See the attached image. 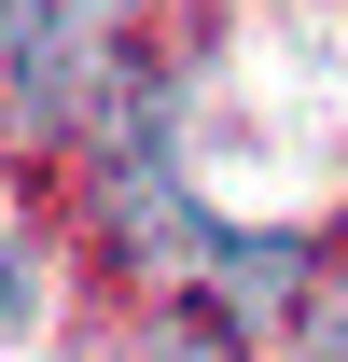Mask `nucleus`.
Segmentation results:
<instances>
[{"label":"nucleus","instance_id":"nucleus-4","mask_svg":"<svg viewBox=\"0 0 348 362\" xmlns=\"http://www.w3.org/2000/svg\"><path fill=\"white\" fill-rule=\"evenodd\" d=\"M306 362H348V293H335V307H306Z\"/></svg>","mask_w":348,"mask_h":362},{"label":"nucleus","instance_id":"nucleus-2","mask_svg":"<svg viewBox=\"0 0 348 362\" xmlns=\"http://www.w3.org/2000/svg\"><path fill=\"white\" fill-rule=\"evenodd\" d=\"M0 70H14V126L56 139L70 112H84V0H28L14 42H0Z\"/></svg>","mask_w":348,"mask_h":362},{"label":"nucleus","instance_id":"nucleus-3","mask_svg":"<svg viewBox=\"0 0 348 362\" xmlns=\"http://www.w3.org/2000/svg\"><path fill=\"white\" fill-rule=\"evenodd\" d=\"M195 251L223 265V293H251V307H293L306 293V237H251V223H195Z\"/></svg>","mask_w":348,"mask_h":362},{"label":"nucleus","instance_id":"nucleus-5","mask_svg":"<svg viewBox=\"0 0 348 362\" xmlns=\"http://www.w3.org/2000/svg\"><path fill=\"white\" fill-rule=\"evenodd\" d=\"M0 320H28V251L0 237Z\"/></svg>","mask_w":348,"mask_h":362},{"label":"nucleus","instance_id":"nucleus-1","mask_svg":"<svg viewBox=\"0 0 348 362\" xmlns=\"http://www.w3.org/2000/svg\"><path fill=\"white\" fill-rule=\"evenodd\" d=\"M98 153H112V223H126L139 251H195V223H209V209H181V168H168V84H153V70H112Z\"/></svg>","mask_w":348,"mask_h":362}]
</instances>
